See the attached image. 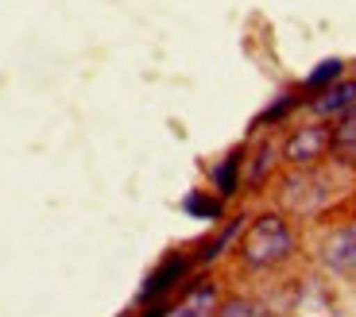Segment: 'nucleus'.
I'll return each mask as SVG.
<instances>
[{
    "instance_id": "6",
    "label": "nucleus",
    "mask_w": 356,
    "mask_h": 317,
    "mask_svg": "<svg viewBox=\"0 0 356 317\" xmlns=\"http://www.w3.org/2000/svg\"><path fill=\"white\" fill-rule=\"evenodd\" d=\"M213 302H217V286L209 279H202L197 286H190L186 298L178 302L167 317H209L213 314Z\"/></svg>"
},
{
    "instance_id": "9",
    "label": "nucleus",
    "mask_w": 356,
    "mask_h": 317,
    "mask_svg": "<svg viewBox=\"0 0 356 317\" xmlns=\"http://www.w3.org/2000/svg\"><path fill=\"white\" fill-rule=\"evenodd\" d=\"M244 220H248V217H232L229 225H225V229L213 236V240H205V244H202V252H197V263H213V259L221 256L225 247H229L232 240H236V236L244 232Z\"/></svg>"
},
{
    "instance_id": "14",
    "label": "nucleus",
    "mask_w": 356,
    "mask_h": 317,
    "mask_svg": "<svg viewBox=\"0 0 356 317\" xmlns=\"http://www.w3.org/2000/svg\"><path fill=\"white\" fill-rule=\"evenodd\" d=\"M271 155H275L271 147H264V151L256 155V167L248 170V178H252V182H259V178H264V170H267V163H271Z\"/></svg>"
},
{
    "instance_id": "3",
    "label": "nucleus",
    "mask_w": 356,
    "mask_h": 317,
    "mask_svg": "<svg viewBox=\"0 0 356 317\" xmlns=\"http://www.w3.org/2000/svg\"><path fill=\"white\" fill-rule=\"evenodd\" d=\"M321 259H325V267H333V271H356V220L353 225H341V229H333L330 236H325Z\"/></svg>"
},
{
    "instance_id": "2",
    "label": "nucleus",
    "mask_w": 356,
    "mask_h": 317,
    "mask_svg": "<svg viewBox=\"0 0 356 317\" xmlns=\"http://www.w3.org/2000/svg\"><path fill=\"white\" fill-rule=\"evenodd\" d=\"M330 147H333V128L330 124H306V128H294L283 151H286L291 163L306 167V163H318Z\"/></svg>"
},
{
    "instance_id": "12",
    "label": "nucleus",
    "mask_w": 356,
    "mask_h": 317,
    "mask_svg": "<svg viewBox=\"0 0 356 317\" xmlns=\"http://www.w3.org/2000/svg\"><path fill=\"white\" fill-rule=\"evenodd\" d=\"M209 317H256V306L248 298H229L221 309H213Z\"/></svg>"
},
{
    "instance_id": "5",
    "label": "nucleus",
    "mask_w": 356,
    "mask_h": 317,
    "mask_svg": "<svg viewBox=\"0 0 356 317\" xmlns=\"http://www.w3.org/2000/svg\"><path fill=\"white\" fill-rule=\"evenodd\" d=\"M356 105V78L353 81H333V86L321 89V97L310 101V108L318 116H345Z\"/></svg>"
},
{
    "instance_id": "1",
    "label": "nucleus",
    "mask_w": 356,
    "mask_h": 317,
    "mask_svg": "<svg viewBox=\"0 0 356 317\" xmlns=\"http://www.w3.org/2000/svg\"><path fill=\"white\" fill-rule=\"evenodd\" d=\"M241 252H244V263L256 267V271L275 267L279 259H286L294 252V229L279 217V213H267V217H259L248 225Z\"/></svg>"
},
{
    "instance_id": "15",
    "label": "nucleus",
    "mask_w": 356,
    "mask_h": 317,
    "mask_svg": "<svg viewBox=\"0 0 356 317\" xmlns=\"http://www.w3.org/2000/svg\"><path fill=\"white\" fill-rule=\"evenodd\" d=\"M167 314H170L167 306H152V309H147V314H143V317H167Z\"/></svg>"
},
{
    "instance_id": "11",
    "label": "nucleus",
    "mask_w": 356,
    "mask_h": 317,
    "mask_svg": "<svg viewBox=\"0 0 356 317\" xmlns=\"http://www.w3.org/2000/svg\"><path fill=\"white\" fill-rule=\"evenodd\" d=\"M341 74H345V62L341 58H325V62H318V66H314L310 74H306V81H302V89H325V86H333V81L341 78Z\"/></svg>"
},
{
    "instance_id": "8",
    "label": "nucleus",
    "mask_w": 356,
    "mask_h": 317,
    "mask_svg": "<svg viewBox=\"0 0 356 317\" xmlns=\"http://www.w3.org/2000/svg\"><path fill=\"white\" fill-rule=\"evenodd\" d=\"M182 213L194 217V220H221L225 205H221V197H209L205 190H190V194L182 197Z\"/></svg>"
},
{
    "instance_id": "4",
    "label": "nucleus",
    "mask_w": 356,
    "mask_h": 317,
    "mask_svg": "<svg viewBox=\"0 0 356 317\" xmlns=\"http://www.w3.org/2000/svg\"><path fill=\"white\" fill-rule=\"evenodd\" d=\"M186 271H190V259H186V256H167V259H163V263L152 271V279L143 282L140 302H155L159 294H167L178 279H186Z\"/></svg>"
},
{
    "instance_id": "7",
    "label": "nucleus",
    "mask_w": 356,
    "mask_h": 317,
    "mask_svg": "<svg viewBox=\"0 0 356 317\" xmlns=\"http://www.w3.org/2000/svg\"><path fill=\"white\" fill-rule=\"evenodd\" d=\"M241 163H244V155H241V151H232V155H225L221 163L213 167L217 197H232V194H236V186H241Z\"/></svg>"
},
{
    "instance_id": "13",
    "label": "nucleus",
    "mask_w": 356,
    "mask_h": 317,
    "mask_svg": "<svg viewBox=\"0 0 356 317\" xmlns=\"http://www.w3.org/2000/svg\"><path fill=\"white\" fill-rule=\"evenodd\" d=\"M294 105H298V97H294V93H283V97H279L275 105H271L264 116H259V124H275V120H283V116L291 113Z\"/></svg>"
},
{
    "instance_id": "10",
    "label": "nucleus",
    "mask_w": 356,
    "mask_h": 317,
    "mask_svg": "<svg viewBox=\"0 0 356 317\" xmlns=\"http://www.w3.org/2000/svg\"><path fill=\"white\" fill-rule=\"evenodd\" d=\"M333 155L345 158V163H356V105L345 113L341 128H333Z\"/></svg>"
}]
</instances>
